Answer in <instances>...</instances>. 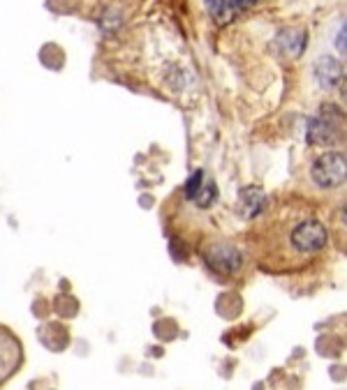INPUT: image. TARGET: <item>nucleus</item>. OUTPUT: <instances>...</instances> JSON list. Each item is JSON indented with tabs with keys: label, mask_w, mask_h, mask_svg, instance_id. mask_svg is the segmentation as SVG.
I'll list each match as a JSON object with an SVG mask.
<instances>
[{
	"label": "nucleus",
	"mask_w": 347,
	"mask_h": 390,
	"mask_svg": "<svg viewBox=\"0 0 347 390\" xmlns=\"http://www.w3.org/2000/svg\"><path fill=\"white\" fill-rule=\"evenodd\" d=\"M202 178H204V171H197V174L188 181V187H185V194H188V199H195V194L199 192V187H202Z\"/></svg>",
	"instance_id": "10"
},
{
	"label": "nucleus",
	"mask_w": 347,
	"mask_h": 390,
	"mask_svg": "<svg viewBox=\"0 0 347 390\" xmlns=\"http://www.w3.org/2000/svg\"><path fill=\"white\" fill-rule=\"evenodd\" d=\"M257 0H206L208 10L218 21H225L229 14H236L245 10V7H252Z\"/></svg>",
	"instance_id": "5"
},
{
	"label": "nucleus",
	"mask_w": 347,
	"mask_h": 390,
	"mask_svg": "<svg viewBox=\"0 0 347 390\" xmlns=\"http://www.w3.org/2000/svg\"><path fill=\"white\" fill-rule=\"evenodd\" d=\"M206 263L218 272H236L241 268V254L229 245H213L206 249Z\"/></svg>",
	"instance_id": "3"
},
{
	"label": "nucleus",
	"mask_w": 347,
	"mask_h": 390,
	"mask_svg": "<svg viewBox=\"0 0 347 390\" xmlns=\"http://www.w3.org/2000/svg\"><path fill=\"white\" fill-rule=\"evenodd\" d=\"M306 33L304 30H283L280 35H278V40H275V44L280 46V49L287 53V56H292V58H297V56H301V51L306 49Z\"/></svg>",
	"instance_id": "6"
},
{
	"label": "nucleus",
	"mask_w": 347,
	"mask_h": 390,
	"mask_svg": "<svg viewBox=\"0 0 347 390\" xmlns=\"http://www.w3.org/2000/svg\"><path fill=\"white\" fill-rule=\"evenodd\" d=\"M311 176L322 190H334L345 183V155L343 153H324L315 160Z\"/></svg>",
	"instance_id": "2"
},
{
	"label": "nucleus",
	"mask_w": 347,
	"mask_h": 390,
	"mask_svg": "<svg viewBox=\"0 0 347 390\" xmlns=\"http://www.w3.org/2000/svg\"><path fill=\"white\" fill-rule=\"evenodd\" d=\"M336 46H338V51H343V53H345V23H343L341 33H338V40H336Z\"/></svg>",
	"instance_id": "11"
},
{
	"label": "nucleus",
	"mask_w": 347,
	"mask_h": 390,
	"mask_svg": "<svg viewBox=\"0 0 347 390\" xmlns=\"http://www.w3.org/2000/svg\"><path fill=\"white\" fill-rule=\"evenodd\" d=\"M290 245L299 254H315L327 245V229L320 220L308 217L290 229Z\"/></svg>",
	"instance_id": "1"
},
{
	"label": "nucleus",
	"mask_w": 347,
	"mask_h": 390,
	"mask_svg": "<svg viewBox=\"0 0 347 390\" xmlns=\"http://www.w3.org/2000/svg\"><path fill=\"white\" fill-rule=\"evenodd\" d=\"M215 194H218V190H215V185H213V183H208L202 192H197V194H195V199H192V201H195L197 206L208 208V206H211L213 201H215Z\"/></svg>",
	"instance_id": "9"
},
{
	"label": "nucleus",
	"mask_w": 347,
	"mask_h": 390,
	"mask_svg": "<svg viewBox=\"0 0 347 390\" xmlns=\"http://www.w3.org/2000/svg\"><path fill=\"white\" fill-rule=\"evenodd\" d=\"M336 132L327 120H311L308 125V141L311 144H329L334 141Z\"/></svg>",
	"instance_id": "7"
},
{
	"label": "nucleus",
	"mask_w": 347,
	"mask_h": 390,
	"mask_svg": "<svg viewBox=\"0 0 347 390\" xmlns=\"http://www.w3.org/2000/svg\"><path fill=\"white\" fill-rule=\"evenodd\" d=\"M241 197H243V204L248 206L250 215H257L259 210L264 208V194H261L259 190H254V187L252 190H243Z\"/></svg>",
	"instance_id": "8"
},
{
	"label": "nucleus",
	"mask_w": 347,
	"mask_h": 390,
	"mask_svg": "<svg viewBox=\"0 0 347 390\" xmlns=\"http://www.w3.org/2000/svg\"><path fill=\"white\" fill-rule=\"evenodd\" d=\"M315 76H318V83L322 85V88H334V85L341 81L343 67L336 58L322 56L318 62H315Z\"/></svg>",
	"instance_id": "4"
}]
</instances>
